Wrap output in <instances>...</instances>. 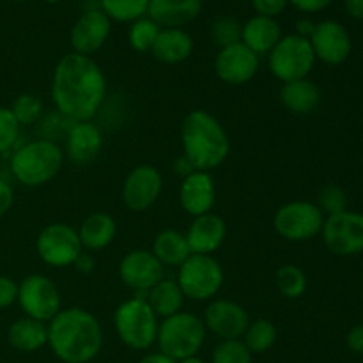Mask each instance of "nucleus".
<instances>
[{"mask_svg": "<svg viewBox=\"0 0 363 363\" xmlns=\"http://www.w3.org/2000/svg\"><path fill=\"white\" fill-rule=\"evenodd\" d=\"M52 99L57 112L73 123L92 121L108 92L106 77L92 57L67 53L52 74Z\"/></svg>", "mask_w": 363, "mask_h": 363, "instance_id": "1", "label": "nucleus"}, {"mask_svg": "<svg viewBox=\"0 0 363 363\" xmlns=\"http://www.w3.org/2000/svg\"><path fill=\"white\" fill-rule=\"evenodd\" d=\"M48 346L64 363H89L103 347V328L92 312L62 308L48 323Z\"/></svg>", "mask_w": 363, "mask_h": 363, "instance_id": "2", "label": "nucleus"}, {"mask_svg": "<svg viewBox=\"0 0 363 363\" xmlns=\"http://www.w3.org/2000/svg\"><path fill=\"white\" fill-rule=\"evenodd\" d=\"M183 156L195 170L211 172L223 165L230 152L225 128L208 110H191L181 123Z\"/></svg>", "mask_w": 363, "mask_h": 363, "instance_id": "3", "label": "nucleus"}, {"mask_svg": "<svg viewBox=\"0 0 363 363\" xmlns=\"http://www.w3.org/2000/svg\"><path fill=\"white\" fill-rule=\"evenodd\" d=\"M64 151L48 138L32 140L18 147L9 162L11 174L27 188H39L57 177L64 165Z\"/></svg>", "mask_w": 363, "mask_h": 363, "instance_id": "4", "label": "nucleus"}, {"mask_svg": "<svg viewBox=\"0 0 363 363\" xmlns=\"http://www.w3.org/2000/svg\"><path fill=\"white\" fill-rule=\"evenodd\" d=\"M206 333L208 330L202 318L181 311L160 321L156 344L160 353L179 362L184 358L197 357L206 342Z\"/></svg>", "mask_w": 363, "mask_h": 363, "instance_id": "5", "label": "nucleus"}, {"mask_svg": "<svg viewBox=\"0 0 363 363\" xmlns=\"http://www.w3.org/2000/svg\"><path fill=\"white\" fill-rule=\"evenodd\" d=\"M158 315L152 312L144 296H133L123 301L113 314V328L124 346L135 351H145L158 337Z\"/></svg>", "mask_w": 363, "mask_h": 363, "instance_id": "6", "label": "nucleus"}, {"mask_svg": "<svg viewBox=\"0 0 363 363\" xmlns=\"http://www.w3.org/2000/svg\"><path fill=\"white\" fill-rule=\"evenodd\" d=\"M225 273L213 255L191 254L177 268V280L184 298L194 301H211L223 287Z\"/></svg>", "mask_w": 363, "mask_h": 363, "instance_id": "7", "label": "nucleus"}, {"mask_svg": "<svg viewBox=\"0 0 363 363\" xmlns=\"http://www.w3.org/2000/svg\"><path fill=\"white\" fill-rule=\"evenodd\" d=\"M314 64L315 55L311 41L298 34L282 35L275 48L268 53L269 71L282 84L308 78Z\"/></svg>", "mask_w": 363, "mask_h": 363, "instance_id": "8", "label": "nucleus"}, {"mask_svg": "<svg viewBox=\"0 0 363 363\" xmlns=\"http://www.w3.org/2000/svg\"><path fill=\"white\" fill-rule=\"evenodd\" d=\"M325 215L318 204L308 201H293L280 206L273 215V229L280 238L294 243L314 240L321 234Z\"/></svg>", "mask_w": 363, "mask_h": 363, "instance_id": "9", "label": "nucleus"}, {"mask_svg": "<svg viewBox=\"0 0 363 363\" xmlns=\"http://www.w3.org/2000/svg\"><path fill=\"white\" fill-rule=\"evenodd\" d=\"M18 305L27 318L50 323L62 311V298L50 277L34 273L18 284Z\"/></svg>", "mask_w": 363, "mask_h": 363, "instance_id": "10", "label": "nucleus"}, {"mask_svg": "<svg viewBox=\"0 0 363 363\" xmlns=\"http://www.w3.org/2000/svg\"><path fill=\"white\" fill-rule=\"evenodd\" d=\"M39 259L52 268L73 266L78 255L84 252L77 229L67 223H50L39 233L35 241Z\"/></svg>", "mask_w": 363, "mask_h": 363, "instance_id": "11", "label": "nucleus"}, {"mask_svg": "<svg viewBox=\"0 0 363 363\" xmlns=\"http://www.w3.org/2000/svg\"><path fill=\"white\" fill-rule=\"evenodd\" d=\"M323 241L332 254L353 257L363 252V215L342 211L326 216L321 229Z\"/></svg>", "mask_w": 363, "mask_h": 363, "instance_id": "12", "label": "nucleus"}, {"mask_svg": "<svg viewBox=\"0 0 363 363\" xmlns=\"http://www.w3.org/2000/svg\"><path fill=\"white\" fill-rule=\"evenodd\" d=\"M119 279L128 289L137 293V296H145L147 291L165 279V268L152 255L151 250H131L121 259Z\"/></svg>", "mask_w": 363, "mask_h": 363, "instance_id": "13", "label": "nucleus"}, {"mask_svg": "<svg viewBox=\"0 0 363 363\" xmlns=\"http://www.w3.org/2000/svg\"><path fill=\"white\" fill-rule=\"evenodd\" d=\"M163 190V176L155 165H137L123 183V202L130 211L142 213L158 202Z\"/></svg>", "mask_w": 363, "mask_h": 363, "instance_id": "14", "label": "nucleus"}, {"mask_svg": "<svg viewBox=\"0 0 363 363\" xmlns=\"http://www.w3.org/2000/svg\"><path fill=\"white\" fill-rule=\"evenodd\" d=\"M261 67V57L243 43L220 48L215 57V73L227 85H245L255 78Z\"/></svg>", "mask_w": 363, "mask_h": 363, "instance_id": "15", "label": "nucleus"}, {"mask_svg": "<svg viewBox=\"0 0 363 363\" xmlns=\"http://www.w3.org/2000/svg\"><path fill=\"white\" fill-rule=\"evenodd\" d=\"M206 330L222 340H240L250 325V315L243 305L233 300H211L204 311Z\"/></svg>", "mask_w": 363, "mask_h": 363, "instance_id": "16", "label": "nucleus"}, {"mask_svg": "<svg viewBox=\"0 0 363 363\" xmlns=\"http://www.w3.org/2000/svg\"><path fill=\"white\" fill-rule=\"evenodd\" d=\"M315 60L328 64V66H340L351 55L353 43L347 28L335 20H325L315 23L314 32L308 38Z\"/></svg>", "mask_w": 363, "mask_h": 363, "instance_id": "17", "label": "nucleus"}, {"mask_svg": "<svg viewBox=\"0 0 363 363\" xmlns=\"http://www.w3.org/2000/svg\"><path fill=\"white\" fill-rule=\"evenodd\" d=\"M112 21L101 9H87L71 28L69 41L74 53L92 57L108 41Z\"/></svg>", "mask_w": 363, "mask_h": 363, "instance_id": "18", "label": "nucleus"}, {"mask_svg": "<svg viewBox=\"0 0 363 363\" xmlns=\"http://www.w3.org/2000/svg\"><path fill=\"white\" fill-rule=\"evenodd\" d=\"M216 202V186L211 172L194 170L183 177L179 186V204L190 216L211 213Z\"/></svg>", "mask_w": 363, "mask_h": 363, "instance_id": "19", "label": "nucleus"}, {"mask_svg": "<svg viewBox=\"0 0 363 363\" xmlns=\"http://www.w3.org/2000/svg\"><path fill=\"white\" fill-rule=\"evenodd\" d=\"M184 236H186L191 254L213 255L225 241L227 223L216 213H206V215L195 216Z\"/></svg>", "mask_w": 363, "mask_h": 363, "instance_id": "20", "label": "nucleus"}, {"mask_svg": "<svg viewBox=\"0 0 363 363\" xmlns=\"http://www.w3.org/2000/svg\"><path fill=\"white\" fill-rule=\"evenodd\" d=\"M103 149V133L92 121L73 123L67 130L66 151L64 156L77 165H87L94 162Z\"/></svg>", "mask_w": 363, "mask_h": 363, "instance_id": "21", "label": "nucleus"}, {"mask_svg": "<svg viewBox=\"0 0 363 363\" xmlns=\"http://www.w3.org/2000/svg\"><path fill=\"white\" fill-rule=\"evenodd\" d=\"M202 13V0H149L147 16L160 28H183Z\"/></svg>", "mask_w": 363, "mask_h": 363, "instance_id": "22", "label": "nucleus"}, {"mask_svg": "<svg viewBox=\"0 0 363 363\" xmlns=\"http://www.w3.org/2000/svg\"><path fill=\"white\" fill-rule=\"evenodd\" d=\"M280 38H282V28L275 18L255 14L241 27V43L259 57L272 52Z\"/></svg>", "mask_w": 363, "mask_h": 363, "instance_id": "23", "label": "nucleus"}, {"mask_svg": "<svg viewBox=\"0 0 363 363\" xmlns=\"http://www.w3.org/2000/svg\"><path fill=\"white\" fill-rule=\"evenodd\" d=\"M78 238H80L82 248L87 252H99L103 248L110 247L116 240L117 223L113 216L108 213L94 211L85 216L84 222L77 229Z\"/></svg>", "mask_w": 363, "mask_h": 363, "instance_id": "24", "label": "nucleus"}, {"mask_svg": "<svg viewBox=\"0 0 363 363\" xmlns=\"http://www.w3.org/2000/svg\"><path fill=\"white\" fill-rule=\"evenodd\" d=\"M194 53V39L184 28H162L151 55L162 64H181Z\"/></svg>", "mask_w": 363, "mask_h": 363, "instance_id": "25", "label": "nucleus"}, {"mask_svg": "<svg viewBox=\"0 0 363 363\" xmlns=\"http://www.w3.org/2000/svg\"><path fill=\"white\" fill-rule=\"evenodd\" d=\"M321 89L308 78L287 82L280 89V103L294 116H308L321 103Z\"/></svg>", "mask_w": 363, "mask_h": 363, "instance_id": "26", "label": "nucleus"}, {"mask_svg": "<svg viewBox=\"0 0 363 363\" xmlns=\"http://www.w3.org/2000/svg\"><path fill=\"white\" fill-rule=\"evenodd\" d=\"M9 344L21 353H34L48 344V323L32 318H20L7 330Z\"/></svg>", "mask_w": 363, "mask_h": 363, "instance_id": "27", "label": "nucleus"}, {"mask_svg": "<svg viewBox=\"0 0 363 363\" xmlns=\"http://www.w3.org/2000/svg\"><path fill=\"white\" fill-rule=\"evenodd\" d=\"M151 252L163 268H179L191 255L186 236L176 229H165L156 234Z\"/></svg>", "mask_w": 363, "mask_h": 363, "instance_id": "28", "label": "nucleus"}, {"mask_svg": "<svg viewBox=\"0 0 363 363\" xmlns=\"http://www.w3.org/2000/svg\"><path fill=\"white\" fill-rule=\"evenodd\" d=\"M144 298L149 303V307L152 308V312L162 319L170 318V315L181 312L184 303V294L181 291L179 284L176 280L167 279H163L151 291H147Z\"/></svg>", "mask_w": 363, "mask_h": 363, "instance_id": "29", "label": "nucleus"}, {"mask_svg": "<svg viewBox=\"0 0 363 363\" xmlns=\"http://www.w3.org/2000/svg\"><path fill=\"white\" fill-rule=\"evenodd\" d=\"M277 337H279V332H277L275 323L269 319H255V321H250L248 328L245 330L241 342L252 354H262L275 346Z\"/></svg>", "mask_w": 363, "mask_h": 363, "instance_id": "30", "label": "nucleus"}, {"mask_svg": "<svg viewBox=\"0 0 363 363\" xmlns=\"http://www.w3.org/2000/svg\"><path fill=\"white\" fill-rule=\"evenodd\" d=\"M99 9L110 21L133 23L147 16L149 0H99Z\"/></svg>", "mask_w": 363, "mask_h": 363, "instance_id": "31", "label": "nucleus"}, {"mask_svg": "<svg viewBox=\"0 0 363 363\" xmlns=\"http://www.w3.org/2000/svg\"><path fill=\"white\" fill-rule=\"evenodd\" d=\"M275 286L287 300H298L307 291V275L296 264H284L275 273Z\"/></svg>", "mask_w": 363, "mask_h": 363, "instance_id": "32", "label": "nucleus"}, {"mask_svg": "<svg viewBox=\"0 0 363 363\" xmlns=\"http://www.w3.org/2000/svg\"><path fill=\"white\" fill-rule=\"evenodd\" d=\"M162 28L155 23L149 16L140 18V20L133 21L128 32V41L130 46L138 53H151L152 45H155L156 38H158Z\"/></svg>", "mask_w": 363, "mask_h": 363, "instance_id": "33", "label": "nucleus"}, {"mask_svg": "<svg viewBox=\"0 0 363 363\" xmlns=\"http://www.w3.org/2000/svg\"><path fill=\"white\" fill-rule=\"evenodd\" d=\"M11 112L16 117L20 126H32L38 123L43 116V101L39 96L32 94V92H25L14 99Z\"/></svg>", "mask_w": 363, "mask_h": 363, "instance_id": "34", "label": "nucleus"}, {"mask_svg": "<svg viewBox=\"0 0 363 363\" xmlns=\"http://www.w3.org/2000/svg\"><path fill=\"white\" fill-rule=\"evenodd\" d=\"M241 27L243 25L233 16H220L211 25V38L220 48L236 45L241 41Z\"/></svg>", "mask_w": 363, "mask_h": 363, "instance_id": "35", "label": "nucleus"}, {"mask_svg": "<svg viewBox=\"0 0 363 363\" xmlns=\"http://www.w3.org/2000/svg\"><path fill=\"white\" fill-rule=\"evenodd\" d=\"M211 363H252V353L241 340H220L213 350Z\"/></svg>", "mask_w": 363, "mask_h": 363, "instance_id": "36", "label": "nucleus"}, {"mask_svg": "<svg viewBox=\"0 0 363 363\" xmlns=\"http://www.w3.org/2000/svg\"><path fill=\"white\" fill-rule=\"evenodd\" d=\"M318 208L326 216L339 215V213L347 211L346 191L340 186H337V184H328V186H325L319 191Z\"/></svg>", "mask_w": 363, "mask_h": 363, "instance_id": "37", "label": "nucleus"}, {"mask_svg": "<svg viewBox=\"0 0 363 363\" xmlns=\"http://www.w3.org/2000/svg\"><path fill=\"white\" fill-rule=\"evenodd\" d=\"M20 123L9 106H0V155H6L16 145L20 137Z\"/></svg>", "mask_w": 363, "mask_h": 363, "instance_id": "38", "label": "nucleus"}, {"mask_svg": "<svg viewBox=\"0 0 363 363\" xmlns=\"http://www.w3.org/2000/svg\"><path fill=\"white\" fill-rule=\"evenodd\" d=\"M252 6L259 16L277 18L287 9L289 0H252Z\"/></svg>", "mask_w": 363, "mask_h": 363, "instance_id": "39", "label": "nucleus"}, {"mask_svg": "<svg viewBox=\"0 0 363 363\" xmlns=\"http://www.w3.org/2000/svg\"><path fill=\"white\" fill-rule=\"evenodd\" d=\"M18 301V284L9 277H0V311H6Z\"/></svg>", "mask_w": 363, "mask_h": 363, "instance_id": "40", "label": "nucleus"}, {"mask_svg": "<svg viewBox=\"0 0 363 363\" xmlns=\"http://www.w3.org/2000/svg\"><path fill=\"white\" fill-rule=\"evenodd\" d=\"M332 2L333 0H289L291 6L301 13H319L332 6Z\"/></svg>", "mask_w": 363, "mask_h": 363, "instance_id": "41", "label": "nucleus"}, {"mask_svg": "<svg viewBox=\"0 0 363 363\" xmlns=\"http://www.w3.org/2000/svg\"><path fill=\"white\" fill-rule=\"evenodd\" d=\"M14 204V190L7 181L0 179V218L11 211Z\"/></svg>", "mask_w": 363, "mask_h": 363, "instance_id": "42", "label": "nucleus"}, {"mask_svg": "<svg viewBox=\"0 0 363 363\" xmlns=\"http://www.w3.org/2000/svg\"><path fill=\"white\" fill-rule=\"evenodd\" d=\"M346 344L354 354H363V325H357L350 330L346 337Z\"/></svg>", "mask_w": 363, "mask_h": 363, "instance_id": "43", "label": "nucleus"}, {"mask_svg": "<svg viewBox=\"0 0 363 363\" xmlns=\"http://www.w3.org/2000/svg\"><path fill=\"white\" fill-rule=\"evenodd\" d=\"M73 266L77 268V272L91 273V272H94V268H96V257L92 255V252L84 250L80 255H78Z\"/></svg>", "mask_w": 363, "mask_h": 363, "instance_id": "44", "label": "nucleus"}, {"mask_svg": "<svg viewBox=\"0 0 363 363\" xmlns=\"http://www.w3.org/2000/svg\"><path fill=\"white\" fill-rule=\"evenodd\" d=\"M344 9L347 16L354 20H363V0H344Z\"/></svg>", "mask_w": 363, "mask_h": 363, "instance_id": "45", "label": "nucleus"}, {"mask_svg": "<svg viewBox=\"0 0 363 363\" xmlns=\"http://www.w3.org/2000/svg\"><path fill=\"white\" fill-rule=\"evenodd\" d=\"M315 28V23L312 20H308V18H303V20H298L296 23V34L301 35V38H311L312 32H314Z\"/></svg>", "mask_w": 363, "mask_h": 363, "instance_id": "46", "label": "nucleus"}, {"mask_svg": "<svg viewBox=\"0 0 363 363\" xmlns=\"http://www.w3.org/2000/svg\"><path fill=\"white\" fill-rule=\"evenodd\" d=\"M174 170H176V174H181L183 177H186L188 174L194 172V167H191V163L188 162L184 156H181V158L176 160V163H174Z\"/></svg>", "mask_w": 363, "mask_h": 363, "instance_id": "47", "label": "nucleus"}, {"mask_svg": "<svg viewBox=\"0 0 363 363\" xmlns=\"http://www.w3.org/2000/svg\"><path fill=\"white\" fill-rule=\"evenodd\" d=\"M138 363H177L176 360H172V358L170 357H167V354H163V353H149V354H145L144 358H142L140 362Z\"/></svg>", "mask_w": 363, "mask_h": 363, "instance_id": "48", "label": "nucleus"}, {"mask_svg": "<svg viewBox=\"0 0 363 363\" xmlns=\"http://www.w3.org/2000/svg\"><path fill=\"white\" fill-rule=\"evenodd\" d=\"M177 363H206V362L199 357H190V358H184V360H179Z\"/></svg>", "mask_w": 363, "mask_h": 363, "instance_id": "49", "label": "nucleus"}, {"mask_svg": "<svg viewBox=\"0 0 363 363\" xmlns=\"http://www.w3.org/2000/svg\"><path fill=\"white\" fill-rule=\"evenodd\" d=\"M45 2H48V4H59L60 0H45Z\"/></svg>", "mask_w": 363, "mask_h": 363, "instance_id": "50", "label": "nucleus"}, {"mask_svg": "<svg viewBox=\"0 0 363 363\" xmlns=\"http://www.w3.org/2000/svg\"><path fill=\"white\" fill-rule=\"evenodd\" d=\"M11 2H25V0H11Z\"/></svg>", "mask_w": 363, "mask_h": 363, "instance_id": "51", "label": "nucleus"}]
</instances>
